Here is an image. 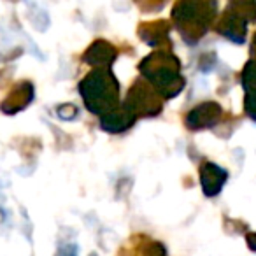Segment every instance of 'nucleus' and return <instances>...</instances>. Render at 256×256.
Here are the masks:
<instances>
[{
    "mask_svg": "<svg viewBox=\"0 0 256 256\" xmlns=\"http://www.w3.org/2000/svg\"><path fill=\"white\" fill-rule=\"evenodd\" d=\"M81 93L88 109L93 112H107L116 104L118 86L107 72L96 70L81 82Z\"/></svg>",
    "mask_w": 256,
    "mask_h": 256,
    "instance_id": "f257e3e1",
    "label": "nucleus"
},
{
    "mask_svg": "<svg viewBox=\"0 0 256 256\" xmlns=\"http://www.w3.org/2000/svg\"><path fill=\"white\" fill-rule=\"evenodd\" d=\"M32 98H34L32 84L23 81V82H20L8 96H6L4 102L0 104V109H2V112H6V114H16L18 110L25 109V107L32 102Z\"/></svg>",
    "mask_w": 256,
    "mask_h": 256,
    "instance_id": "f03ea898",
    "label": "nucleus"
},
{
    "mask_svg": "<svg viewBox=\"0 0 256 256\" xmlns=\"http://www.w3.org/2000/svg\"><path fill=\"white\" fill-rule=\"evenodd\" d=\"M200 179H202V186L207 195H214L221 190V184L226 179V172H223V168L216 167V165L207 164L200 170Z\"/></svg>",
    "mask_w": 256,
    "mask_h": 256,
    "instance_id": "7ed1b4c3",
    "label": "nucleus"
},
{
    "mask_svg": "<svg viewBox=\"0 0 256 256\" xmlns=\"http://www.w3.org/2000/svg\"><path fill=\"white\" fill-rule=\"evenodd\" d=\"M220 114V107L216 104H206V106H200L198 109H195L190 116V123L193 126H204V124L212 123L214 120Z\"/></svg>",
    "mask_w": 256,
    "mask_h": 256,
    "instance_id": "20e7f679",
    "label": "nucleus"
},
{
    "mask_svg": "<svg viewBox=\"0 0 256 256\" xmlns=\"http://www.w3.org/2000/svg\"><path fill=\"white\" fill-rule=\"evenodd\" d=\"M112 50L107 46V42H96L92 50L86 53V62L92 65H104L112 62Z\"/></svg>",
    "mask_w": 256,
    "mask_h": 256,
    "instance_id": "39448f33",
    "label": "nucleus"
},
{
    "mask_svg": "<svg viewBox=\"0 0 256 256\" xmlns=\"http://www.w3.org/2000/svg\"><path fill=\"white\" fill-rule=\"evenodd\" d=\"M54 256H78V246H74V244L62 246Z\"/></svg>",
    "mask_w": 256,
    "mask_h": 256,
    "instance_id": "423d86ee",
    "label": "nucleus"
},
{
    "mask_svg": "<svg viewBox=\"0 0 256 256\" xmlns=\"http://www.w3.org/2000/svg\"><path fill=\"white\" fill-rule=\"evenodd\" d=\"M248 242H249V248L254 249V251H256V234H251V235H249V237H248Z\"/></svg>",
    "mask_w": 256,
    "mask_h": 256,
    "instance_id": "0eeeda50",
    "label": "nucleus"
}]
</instances>
